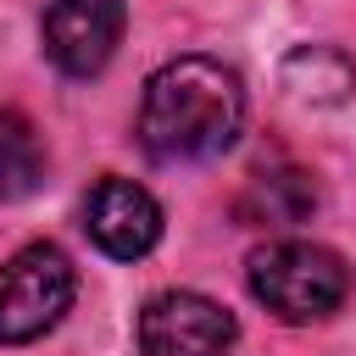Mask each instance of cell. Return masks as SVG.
<instances>
[{
  "label": "cell",
  "mask_w": 356,
  "mask_h": 356,
  "mask_svg": "<svg viewBox=\"0 0 356 356\" xmlns=\"http://www.w3.org/2000/svg\"><path fill=\"white\" fill-rule=\"evenodd\" d=\"M245 122V83L211 56H178L150 72L139 100V145L156 161H211Z\"/></svg>",
  "instance_id": "cell-1"
},
{
  "label": "cell",
  "mask_w": 356,
  "mask_h": 356,
  "mask_svg": "<svg viewBox=\"0 0 356 356\" xmlns=\"http://www.w3.org/2000/svg\"><path fill=\"white\" fill-rule=\"evenodd\" d=\"M245 284H250V295L273 317H284V323H317V317H328L345 300L350 273H345V261L328 245H312V239H267L261 250H250Z\"/></svg>",
  "instance_id": "cell-2"
},
{
  "label": "cell",
  "mask_w": 356,
  "mask_h": 356,
  "mask_svg": "<svg viewBox=\"0 0 356 356\" xmlns=\"http://www.w3.org/2000/svg\"><path fill=\"white\" fill-rule=\"evenodd\" d=\"M78 295V273L67 261L61 245L39 239L22 245L6 267H0V345H22L39 339L44 328L61 323V312Z\"/></svg>",
  "instance_id": "cell-3"
},
{
  "label": "cell",
  "mask_w": 356,
  "mask_h": 356,
  "mask_svg": "<svg viewBox=\"0 0 356 356\" xmlns=\"http://www.w3.org/2000/svg\"><path fill=\"white\" fill-rule=\"evenodd\" d=\"M134 334L145 356H222L239 339V323L195 289H161L139 306Z\"/></svg>",
  "instance_id": "cell-4"
},
{
  "label": "cell",
  "mask_w": 356,
  "mask_h": 356,
  "mask_svg": "<svg viewBox=\"0 0 356 356\" xmlns=\"http://www.w3.org/2000/svg\"><path fill=\"white\" fill-rule=\"evenodd\" d=\"M128 11L122 0H50L44 11V56L67 78H95L122 44Z\"/></svg>",
  "instance_id": "cell-5"
},
{
  "label": "cell",
  "mask_w": 356,
  "mask_h": 356,
  "mask_svg": "<svg viewBox=\"0 0 356 356\" xmlns=\"http://www.w3.org/2000/svg\"><path fill=\"white\" fill-rule=\"evenodd\" d=\"M83 234L117 256V261H139L145 250H156L161 239V206L150 200V189L128 184V178H100L83 195Z\"/></svg>",
  "instance_id": "cell-6"
},
{
  "label": "cell",
  "mask_w": 356,
  "mask_h": 356,
  "mask_svg": "<svg viewBox=\"0 0 356 356\" xmlns=\"http://www.w3.org/2000/svg\"><path fill=\"white\" fill-rule=\"evenodd\" d=\"M312 211H317V184L300 167H261L245 178V189L234 200V217L245 228H295Z\"/></svg>",
  "instance_id": "cell-7"
},
{
  "label": "cell",
  "mask_w": 356,
  "mask_h": 356,
  "mask_svg": "<svg viewBox=\"0 0 356 356\" xmlns=\"http://www.w3.org/2000/svg\"><path fill=\"white\" fill-rule=\"evenodd\" d=\"M284 89L306 106H345L356 89V67L334 44H300L284 56Z\"/></svg>",
  "instance_id": "cell-8"
},
{
  "label": "cell",
  "mask_w": 356,
  "mask_h": 356,
  "mask_svg": "<svg viewBox=\"0 0 356 356\" xmlns=\"http://www.w3.org/2000/svg\"><path fill=\"white\" fill-rule=\"evenodd\" d=\"M44 184V139L22 111H0V200H22Z\"/></svg>",
  "instance_id": "cell-9"
}]
</instances>
